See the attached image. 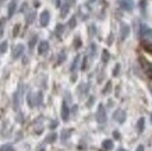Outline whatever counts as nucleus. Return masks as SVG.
Instances as JSON below:
<instances>
[{"label":"nucleus","mask_w":152,"mask_h":151,"mask_svg":"<svg viewBox=\"0 0 152 151\" xmlns=\"http://www.w3.org/2000/svg\"><path fill=\"white\" fill-rule=\"evenodd\" d=\"M138 35L142 39H149L152 41V29L147 25H144V24H140V29H138Z\"/></svg>","instance_id":"obj_1"},{"label":"nucleus","mask_w":152,"mask_h":151,"mask_svg":"<svg viewBox=\"0 0 152 151\" xmlns=\"http://www.w3.org/2000/svg\"><path fill=\"white\" fill-rule=\"evenodd\" d=\"M129 35H130V27L127 24L121 23L120 24V41H124Z\"/></svg>","instance_id":"obj_2"},{"label":"nucleus","mask_w":152,"mask_h":151,"mask_svg":"<svg viewBox=\"0 0 152 151\" xmlns=\"http://www.w3.org/2000/svg\"><path fill=\"white\" fill-rule=\"evenodd\" d=\"M49 20H50V13L48 10H43L41 13V17H39V23H41L42 27H46L49 24Z\"/></svg>","instance_id":"obj_3"},{"label":"nucleus","mask_w":152,"mask_h":151,"mask_svg":"<svg viewBox=\"0 0 152 151\" xmlns=\"http://www.w3.org/2000/svg\"><path fill=\"white\" fill-rule=\"evenodd\" d=\"M120 7L126 11H131L134 7V3L133 0H120Z\"/></svg>","instance_id":"obj_4"},{"label":"nucleus","mask_w":152,"mask_h":151,"mask_svg":"<svg viewBox=\"0 0 152 151\" xmlns=\"http://www.w3.org/2000/svg\"><path fill=\"white\" fill-rule=\"evenodd\" d=\"M48 50H49V43H48V41H41L39 42V46H38V53H39V55H45Z\"/></svg>","instance_id":"obj_5"},{"label":"nucleus","mask_w":152,"mask_h":151,"mask_svg":"<svg viewBox=\"0 0 152 151\" xmlns=\"http://www.w3.org/2000/svg\"><path fill=\"white\" fill-rule=\"evenodd\" d=\"M96 119L99 123H103L106 122V113H105V109H103V106L99 105V109H98V113H96Z\"/></svg>","instance_id":"obj_6"},{"label":"nucleus","mask_w":152,"mask_h":151,"mask_svg":"<svg viewBox=\"0 0 152 151\" xmlns=\"http://www.w3.org/2000/svg\"><path fill=\"white\" fill-rule=\"evenodd\" d=\"M23 53H24V46L23 45H17L13 49V57H14V59H18Z\"/></svg>","instance_id":"obj_7"},{"label":"nucleus","mask_w":152,"mask_h":151,"mask_svg":"<svg viewBox=\"0 0 152 151\" xmlns=\"http://www.w3.org/2000/svg\"><path fill=\"white\" fill-rule=\"evenodd\" d=\"M69 108H67V104L63 102V105H61V118L63 120H69Z\"/></svg>","instance_id":"obj_8"},{"label":"nucleus","mask_w":152,"mask_h":151,"mask_svg":"<svg viewBox=\"0 0 152 151\" xmlns=\"http://www.w3.org/2000/svg\"><path fill=\"white\" fill-rule=\"evenodd\" d=\"M124 118H126V113L123 112V110H117V112L115 113V119H117L120 123L124 122Z\"/></svg>","instance_id":"obj_9"},{"label":"nucleus","mask_w":152,"mask_h":151,"mask_svg":"<svg viewBox=\"0 0 152 151\" xmlns=\"http://www.w3.org/2000/svg\"><path fill=\"white\" fill-rule=\"evenodd\" d=\"M69 10H70V6L69 4H63L61 6V11H60V15H61V18H64L66 15H67V14H69Z\"/></svg>","instance_id":"obj_10"},{"label":"nucleus","mask_w":152,"mask_h":151,"mask_svg":"<svg viewBox=\"0 0 152 151\" xmlns=\"http://www.w3.org/2000/svg\"><path fill=\"white\" fill-rule=\"evenodd\" d=\"M15 7H17V3L13 0V1L9 4V18H10V17H13L14 11H15Z\"/></svg>","instance_id":"obj_11"},{"label":"nucleus","mask_w":152,"mask_h":151,"mask_svg":"<svg viewBox=\"0 0 152 151\" xmlns=\"http://www.w3.org/2000/svg\"><path fill=\"white\" fill-rule=\"evenodd\" d=\"M109 59H110V55H109V52L105 49L103 52H102V62H103V63H106Z\"/></svg>","instance_id":"obj_12"},{"label":"nucleus","mask_w":152,"mask_h":151,"mask_svg":"<svg viewBox=\"0 0 152 151\" xmlns=\"http://www.w3.org/2000/svg\"><path fill=\"white\" fill-rule=\"evenodd\" d=\"M142 48L145 50H148V52H151V53H152V43H151V42H144Z\"/></svg>","instance_id":"obj_13"},{"label":"nucleus","mask_w":152,"mask_h":151,"mask_svg":"<svg viewBox=\"0 0 152 151\" xmlns=\"http://www.w3.org/2000/svg\"><path fill=\"white\" fill-rule=\"evenodd\" d=\"M35 15H37V14H35V11H32V13H29L27 15V23L28 24H31L34 21V18H35Z\"/></svg>","instance_id":"obj_14"},{"label":"nucleus","mask_w":152,"mask_h":151,"mask_svg":"<svg viewBox=\"0 0 152 151\" xmlns=\"http://www.w3.org/2000/svg\"><path fill=\"white\" fill-rule=\"evenodd\" d=\"M7 46H9V43H7V42H1V43H0V53H6Z\"/></svg>","instance_id":"obj_15"},{"label":"nucleus","mask_w":152,"mask_h":151,"mask_svg":"<svg viewBox=\"0 0 152 151\" xmlns=\"http://www.w3.org/2000/svg\"><path fill=\"white\" fill-rule=\"evenodd\" d=\"M103 147H105L106 150H110L112 147H113V143H112V140H105V141H103Z\"/></svg>","instance_id":"obj_16"},{"label":"nucleus","mask_w":152,"mask_h":151,"mask_svg":"<svg viewBox=\"0 0 152 151\" xmlns=\"http://www.w3.org/2000/svg\"><path fill=\"white\" fill-rule=\"evenodd\" d=\"M95 52H96V46L92 43V45L89 46V56H91V57H94V56H95Z\"/></svg>","instance_id":"obj_17"},{"label":"nucleus","mask_w":152,"mask_h":151,"mask_svg":"<svg viewBox=\"0 0 152 151\" xmlns=\"http://www.w3.org/2000/svg\"><path fill=\"white\" fill-rule=\"evenodd\" d=\"M4 24H6V18H1L0 20V38L3 35V28H4Z\"/></svg>","instance_id":"obj_18"},{"label":"nucleus","mask_w":152,"mask_h":151,"mask_svg":"<svg viewBox=\"0 0 152 151\" xmlns=\"http://www.w3.org/2000/svg\"><path fill=\"white\" fill-rule=\"evenodd\" d=\"M63 25H61V24H57V27H56V34H57V35H61V34H63Z\"/></svg>","instance_id":"obj_19"},{"label":"nucleus","mask_w":152,"mask_h":151,"mask_svg":"<svg viewBox=\"0 0 152 151\" xmlns=\"http://www.w3.org/2000/svg\"><path fill=\"white\" fill-rule=\"evenodd\" d=\"M0 151H14V148L10 146V144H6V146H3L0 148Z\"/></svg>","instance_id":"obj_20"},{"label":"nucleus","mask_w":152,"mask_h":151,"mask_svg":"<svg viewBox=\"0 0 152 151\" xmlns=\"http://www.w3.org/2000/svg\"><path fill=\"white\" fill-rule=\"evenodd\" d=\"M78 62H80V56H75V59H74L73 64H71V70H74L75 67H77V64H78Z\"/></svg>","instance_id":"obj_21"},{"label":"nucleus","mask_w":152,"mask_h":151,"mask_svg":"<svg viewBox=\"0 0 152 151\" xmlns=\"http://www.w3.org/2000/svg\"><path fill=\"white\" fill-rule=\"evenodd\" d=\"M75 24H77V20H75V17H73V18L70 20L69 27H70V28H74V27H75Z\"/></svg>","instance_id":"obj_22"},{"label":"nucleus","mask_w":152,"mask_h":151,"mask_svg":"<svg viewBox=\"0 0 152 151\" xmlns=\"http://www.w3.org/2000/svg\"><path fill=\"white\" fill-rule=\"evenodd\" d=\"M38 41V37L35 35V37H32V39L29 41V48H34V45H35V42Z\"/></svg>","instance_id":"obj_23"},{"label":"nucleus","mask_w":152,"mask_h":151,"mask_svg":"<svg viewBox=\"0 0 152 151\" xmlns=\"http://www.w3.org/2000/svg\"><path fill=\"white\" fill-rule=\"evenodd\" d=\"M138 129H140V132H142V130H144V119H142V118H141V119H140V122H138Z\"/></svg>","instance_id":"obj_24"},{"label":"nucleus","mask_w":152,"mask_h":151,"mask_svg":"<svg viewBox=\"0 0 152 151\" xmlns=\"http://www.w3.org/2000/svg\"><path fill=\"white\" fill-rule=\"evenodd\" d=\"M119 71H120V64H117V66L115 67V70H113V76H115V77H117Z\"/></svg>","instance_id":"obj_25"},{"label":"nucleus","mask_w":152,"mask_h":151,"mask_svg":"<svg viewBox=\"0 0 152 151\" xmlns=\"http://www.w3.org/2000/svg\"><path fill=\"white\" fill-rule=\"evenodd\" d=\"M64 1H66V4H69L70 7L73 4H75V0H64Z\"/></svg>","instance_id":"obj_26"},{"label":"nucleus","mask_w":152,"mask_h":151,"mask_svg":"<svg viewBox=\"0 0 152 151\" xmlns=\"http://www.w3.org/2000/svg\"><path fill=\"white\" fill-rule=\"evenodd\" d=\"M80 46H81V39L77 38V39H75V48H80Z\"/></svg>","instance_id":"obj_27"},{"label":"nucleus","mask_w":152,"mask_h":151,"mask_svg":"<svg viewBox=\"0 0 152 151\" xmlns=\"http://www.w3.org/2000/svg\"><path fill=\"white\" fill-rule=\"evenodd\" d=\"M69 134H70V132H69V130H64V133H63V137H61V138H63V140H66Z\"/></svg>","instance_id":"obj_28"},{"label":"nucleus","mask_w":152,"mask_h":151,"mask_svg":"<svg viewBox=\"0 0 152 151\" xmlns=\"http://www.w3.org/2000/svg\"><path fill=\"white\" fill-rule=\"evenodd\" d=\"M55 138H56V134H50V136L48 137V141H53Z\"/></svg>","instance_id":"obj_29"},{"label":"nucleus","mask_w":152,"mask_h":151,"mask_svg":"<svg viewBox=\"0 0 152 151\" xmlns=\"http://www.w3.org/2000/svg\"><path fill=\"white\" fill-rule=\"evenodd\" d=\"M18 29H20V25H15V28H14V35L18 34Z\"/></svg>","instance_id":"obj_30"},{"label":"nucleus","mask_w":152,"mask_h":151,"mask_svg":"<svg viewBox=\"0 0 152 151\" xmlns=\"http://www.w3.org/2000/svg\"><path fill=\"white\" fill-rule=\"evenodd\" d=\"M109 90H110V82H107V87L105 88V92H109Z\"/></svg>","instance_id":"obj_31"},{"label":"nucleus","mask_w":152,"mask_h":151,"mask_svg":"<svg viewBox=\"0 0 152 151\" xmlns=\"http://www.w3.org/2000/svg\"><path fill=\"white\" fill-rule=\"evenodd\" d=\"M55 3H56V6L59 7V6H60V0H55Z\"/></svg>","instance_id":"obj_32"},{"label":"nucleus","mask_w":152,"mask_h":151,"mask_svg":"<svg viewBox=\"0 0 152 151\" xmlns=\"http://www.w3.org/2000/svg\"><path fill=\"white\" fill-rule=\"evenodd\" d=\"M138 151H144V148H142V147H140V148H138Z\"/></svg>","instance_id":"obj_33"},{"label":"nucleus","mask_w":152,"mask_h":151,"mask_svg":"<svg viewBox=\"0 0 152 151\" xmlns=\"http://www.w3.org/2000/svg\"><path fill=\"white\" fill-rule=\"evenodd\" d=\"M117 151H124V150H123V148H120V150H117Z\"/></svg>","instance_id":"obj_34"},{"label":"nucleus","mask_w":152,"mask_h":151,"mask_svg":"<svg viewBox=\"0 0 152 151\" xmlns=\"http://www.w3.org/2000/svg\"><path fill=\"white\" fill-rule=\"evenodd\" d=\"M91 1H94V0H91Z\"/></svg>","instance_id":"obj_35"},{"label":"nucleus","mask_w":152,"mask_h":151,"mask_svg":"<svg viewBox=\"0 0 152 151\" xmlns=\"http://www.w3.org/2000/svg\"><path fill=\"white\" fill-rule=\"evenodd\" d=\"M151 118H152V115H151Z\"/></svg>","instance_id":"obj_36"}]
</instances>
